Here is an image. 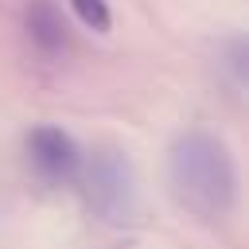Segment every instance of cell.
Returning <instances> with one entry per match:
<instances>
[{"mask_svg":"<svg viewBox=\"0 0 249 249\" xmlns=\"http://www.w3.org/2000/svg\"><path fill=\"white\" fill-rule=\"evenodd\" d=\"M66 4H70V12L82 19V27H86V31H93V35H105V31L113 27L109 0H66Z\"/></svg>","mask_w":249,"mask_h":249,"instance_id":"5b68a950","label":"cell"},{"mask_svg":"<svg viewBox=\"0 0 249 249\" xmlns=\"http://www.w3.org/2000/svg\"><path fill=\"white\" fill-rule=\"evenodd\" d=\"M23 19H27V35H31L43 51H54V47L66 43V23H62V16H58L47 0H35Z\"/></svg>","mask_w":249,"mask_h":249,"instance_id":"277c9868","label":"cell"},{"mask_svg":"<svg viewBox=\"0 0 249 249\" xmlns=\"http://www.w3.org/2000/svg\"><path fill=\"white\" fill-rule=\"evenodd\" d=\"M167 183L183 210L222 222L237 206V160L230 144L210 128H183L167 148Z\"/></svg>","mask_w":249,"mask_h":249,"instance_id":"6da1fadb","label":"cell"},{"mask_svg":"<svg viewBox=\"0 0 249 249\" xmlns=\"http://www.w3.org/2000/svg\"><path fill=\"white\" fill-rule=\"evenodd\" d=\"M23 152H27V163L35 167V175H39L43 183H51V187L78 183V175H82L86 152H82V144H78L66 128H58V124H35V128H27Z\"/></svg>","mask_w":249,"mask_h":249,"instance_id":"3957f363","label":"cell"},{"mask_svg":"<svg viewBox=\"0 0 249 249\" xmlns=\"http://www.w3.org/2000/svg\"><path fill=\"white\" fill-rule=\"evenodd\" d=\"M82 187H86V202L89 210L109 222V226H128L140 214V183H136V167L128 160V152L105 144L93 148L82 160Z\"/></svg>","mask_w":249,"mask_h":249,"instance_id":"7a4b0ae2","label":"cell"}]
</instances>
